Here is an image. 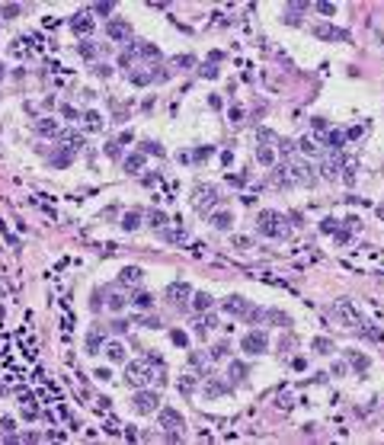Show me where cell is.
Wrapping results in <instances>:
<instances>
[{"mask_svg": "<svg viewBox=\"0 0 384 445\" xmlns=\"http://www.w3.org/2000/svg\"><path fill=\"white\" fill-rule=\"evenodd\" d=\"M314 36H317V39H323V42H349V39H352L346 29H333L330 23L314 26Z\"/></svg>", "mask_w": 384, "mask_h": 445, "instance_id": "ba28073f", "label": "cell"}, {"mask_svg": "<svg viewBox=\"0 0 384 445\" xmlns=\"http://www.w3.org/2000/svg\"><path fill=\"white\" fill-rule=\"evenodd\" d=\"M173 64H176V67H192L195 58L192 55H176V58H173Z\"/></svg>", "mask_w": 384, "mask_h": 445, "instance_id": "7bdbcfd3", "label": "cell"}, {"mask_svg": "<svg viewBox=\"0 0 384 445\" xmlns=\"http://www.w3.org/2000/svg\"><path fill=\"white\" fill-rule=\"evenodd\" d=\"M333 311L340 314V320L352 323V327H359V323H362V314L355 311V305H352V301H349V298H340V301H336V305H333Z\"/></svg>", "mask_w": 384, "mask_h": 445, "instance_id": "52a82bcc", "label": "cell"}, {"mask_svg": "<svg viewBox=\"0 0 384 445\" xmlns=\"http://www.w3.org/2000/svg\"><path fill=\"white\" fill-rule=\"evenodd\" d=\"M167 301H170L173 308H183L186 301H192V285L189 282H173V285H167Z\"/></svg>", "mask_w": 384, "mask_h": 445, "instance_id": "5b68a950", "label": "cell"}, {"mask_svg": "<svg viewBox=\"0 0 384 445\" xmlns=\"http://www.w3.org/2000/svg\"><path fill=\"white\" fill-rule=\"evenodd\" d=\"M90 13H99V16H109V13H112V3H96V6H90Z\"/></svg>", "mask_w": 384, "mask_h": 445, "instance_id": "bcb514c9", "label": "cell"}, {"mask_svg": "<svg viewBox=\"0 0 384 445\" xmlns=\"http://www.w3.org/2000/svg\"><path fill=\"white\" fill-rule=\"evenodd\" d=\"M173 343H176V346H186V343H189V340H186V333H183V330H173Z\"/></svg>", "mask_w": 384, "mask_h": 445, "instance_id": "816d5d0a", "label": "cell"}, {"mask_svg": "<svg viewBox=\"0 0 384 445\" xmlns=\"http://www.w3.org/2000/svg\"><path fill=\"white\" fill-rule=\"evenodd\" d=\"M266 320L269 323H279V327H292V317L282 314V311H266Z\"/></svg>", "mask_w": 384, "mask_h": 445, "instance_id": "83f0119b", "label": "cell"}, {"mask_svg": "<svg viewBox=\"0 0 384 445\" xmlns=\"http://www.w3.org/2000/svg\"><path fill=\"white\" fill-rule=\"evenodd\" d=\"M106 433H112V436H122V426H119V423H109V426H106Z\"/></svg>", "mask_w": 384, "mask_h": 445, "instance_id": "91938a15", "label": "cell"}, {"mask_svg": "<svg viewBox=\"0 0 384 445\" xmlns=\"http://www.w3.org/2000/svg\"><path fill=\"white\" fill-rule=\"evenodd\" d=\"M285 167V177H288V186H311L314 183V177H311V167L304 164V160H288V164H282Z\"/></svg>", "mask_w": 384, "mask_h": 445, "instance_id": "3957f363", "label": "cell"}, {"mask_svg": "<svg viewBox=\"0 0 384 445\" xmlns=\"http://www.w3.org/2000/svg\"><path fill=\"white\" fill-rule=\"evenodd\" d=\"M192 308H195V311H208V308H212V295L195 292V295H192Z\"/></svg>", "mask_w": 384, "mask_h": 445, "instance_id": "d4e9b609", "label": "cell"}, {"mask_svg": "<svg viewBox=\"0 0 384 445\" xmlns=\"http://www.w3.org/2000/svg\"><path fill=\"white\" fill-rule=\"evenodd\" d=\"M0 80H3V64H0Z\"/></svg>", "mask_w": 384, "mask_h": 445, "instance_id": "e7e4bbea", "label": "cell"}, {"mask_svg": "<svg viewBox=\"0 0 384 445\" xmlns=\"http://www.w3.org/2000/svg\"><path fill=\"white\" fill-rule=\"evenodd\" d=\"M301 151L304 154H323V147H317V138H301Z\"/></svg>", "mask_w": 384, "mask_h": 445, "instance_id": "d6a6232c", "label": "cell"}, {"mask_svg": "<svg viewBox=\"0 0 384 445\" xmlns=\"http://www.w3.org/2000/svg\"><path fill=\"white\" fill-rule=\"evenodd\" d=\"M244 320L247 323H259V320H266V311H262V308H247V314H244Z\"/></svg>", "mask_w": 384, "mask_h": 445, "instance_id": "f546056e", "label": "cell"}, {"mask_svg": "<svg viewBox=\"0 0 384 445\" xmlns=\"http://www.w3.org/2000/svg\"><path fill=\"white\" fill-rule=\"evenodd\" d=\"M231 119H234V122H240V119H244V109H240V106H234V109H231Z\"/></svg>", "mask_w": 384, "mask_h": 445, "instance_id": "94428289", "label": "cell"}, {"mask_svg": "<svg viewBox=\"0 0 384 445\" xmlns=\"http://www.w3.org/2000/svg\"><path fill=\"white\" fill-rule=\"evenodd\" d=\"M131 55L134 58H147V61H157L160 48H154L151 42H131Z\"/></svg>", "mask_w": 384, "mask_h": 445, "instance_id": "8fae6325", "label": "cell"}, {"mask_svg": "<svg viewBox=\"0 0 384 445\" xmlns=\"http://www.w3.org/2000/svg\"><path fill=\"white\" fill-rule=\"evenodd\" d=\"M160 426H164V429H173V433H176V429H183V416H179L176 410L164 407V410H160Z\"/></svg>", "mask_w": 384, "mask_h": 445, "instance_id": "7c38bea8", "label": "cell"}, {"mask_svg": "<svg viewBox=\"0 0 384 445\" xmlns=\"http://www.w3.org/2000/svg\"><path fill=\"white\" fill-rule=\"evenodd\" d=\"M234 247H250V237H234Z\"/></svg>", "mask_w": 384, "mask_h": 445, "instance_id": "be15d7a7", "label": "cell"}, {"mask_svg": "<svg viewBox=\"0 0 384 445\" xmlns=\"http://www.w3.org/2000/svg\"><path fill=\"white\" fill-rule=\"evenodd\" d=\"M256 157H259V164H266V167H272V164H275V154H272V147H266V144H262L259 151H256Z\"/></svg>", "mask_w": 384, "mask_h": 445, "instance_id": "4dcf8cb0", "label": "cell"}, {"mask_svg": "<svg viewBox=\"0 0 384 445\" xmlns=\"http://www.w3.org/2000/svg\"><path fill=\"white\" fill-rule=\"evenodd\" d=\"M247 375H250V368L244 365V362H231V368H227V378H231L234 384H240V381H247Z\"/></svg>", "mask_w": 384, "mask_h": 445, "instance_id": "2e32d148", "label": "cell"}, {"mask_svg": "<svg viewBox=\"0 0 384 445\" xmlns=\"http://www.w3.org/2000/svg\"><path fill=\"white\" fill-rule=\"evenodd\" d=\"M314 349H317V353H333V340H327V336H317V340H314Z\"/></svg>", "mask_w": 384, "mask_h": 445, "instance_id": "8d00e7d4", "label": "cell"}, {"mask_svg": "<svg viewBox=\"0 0 384 445\" xmlns=\"http://www.w3.org/2000/svg\"><path fill=\"white\" fill-rule=\"evenodd\" d=\"M317 10L323 13V16H333V13H336V3H317Z\"/></svg>", "mask_w": 384, "mask_h": 445, "instance_id": "f5cc1de1", "label": "cell"}, {"mask_svg": "<svg viewBox=\"0 0 384 445\" xmlns=\"http://www.w3.org/2000/svg\"><path fill=\"white\" fill-rule=\"evenodd\" d=\"M311 128H314V132H327V128H330V125H327V119H320V116H314V119H311Z\"/></svg>", "mask_w": 384, "mask_h": 445, "instance_id": "7dc6e473", "label": "cell"}, {"mask_svg": "<svg viewBox=\"0 0 384 445\" xmlns=\"http://www.w3.org/2000/svg\"><path fill=\"white\" fill-rule=\"evenodd\" d=\"M141 167H144V154H141V151H138V154H131V157L125 160V170H128V173H138Z\"/></svg>", "mask_w": 384, "mask_h": 445, "instance_id": "f1b7e54d", "label": "cell"}, {"mask_svg": "<svg viewBox=\"0 0 384 445\" xmlns=\"http://www.w3.org/2000/svg\"><path fill=\"white\" fill-rule=\"evenodd\" d=\"M141 218H144L141 212H128L125 221H122V227H125V231H138V227H141Z\"/></svg>", "mask_w": 384, "mask_h": 445, "instance_id": "484cf974", "label": "cell"}, {"mask_svg": "<svg viewBox=\"0 0 384 445\" xmlns=\"http://www.w3.org/2000/svg\"><path fill=\"white\" fill-rule=\"evenodd\" d=\"M106 305H109L112 311H122V308L128 305V301H125V295H119V292H109V301H106Z\"/></svg>", "mask_w": 384, "mask_h": 445, "instance_id": "1f68e13d", "label": "cell"}, {"mask_svg": "<svg viewBox=\"0 0 384 445\" xmlns=\"http://www.w3.org/2000/svg\"><path fill=\"white\" fill-rule=\"evenodd\" d=\"M106 32H109L112 42H131V26H128L125 19H112Z\"/></svg>", "mask_w": 384, "mask_h": 445, "instance_id": "9c48e42d", "label": "cell"}, {"mask_svg": "<svg viewBox=\"0 0 384 445\" xmlns=\"http://www.w3.org/2000/svg\"><path fill=\"white\" fill-rule=\"evenodd\" d=\"M58 138H61V144L67 147V151H77V147H84V134H80V132H71V128H64Z\"/></svg>", "mask_w": 384, "mask_h": 445, "instance_id": "5bb4252c", "label": "cell"}, {"mask_svg": "<svg viewBox=\"0 0 384 445\" xmlns=\"http://www.w3.org/2000/svg\"><path fill=\"white\" fill-rule=\"evenodd\" d=\"M240 349H244V353H253V356H262L269 349V333L266 330H250V333H244Z\"/></svg>", "mask_w": 384, "mask_h": 445, "instance_id": "277c9868", "label": "cell"}, {"mask_svg": "<svg viewBox=\"0 0 384 445\" xmlns=\"http://www.w3.org/2000/svg\"><path fill=\"white\" fill-rule=\"evenodd\" d=\"M212 224L218 227V231H227V227L234 224V215L231 212H218V215H212Z\"/></svg>", "mask_w": 384, "mask_h": 445, "instance_id": "44dd1931", "label": "cell"}, {"mask_svg": "<svg viewBox=\"0 0 384 445\" xmlns=\"http://www.w3.org/2000/svg\"><path fill=\"white\" fill-rule=\"evenodd\" d=\"M192 388H195V378H183V381H179V391H183L186 397L192 394Z\"/></svg>", "mask_w": 384, "mask_h": 445, "instance_id": "c3c4849f", "label": "cell"}, {"mask_svg": "<svg viewBox=\"0 0 384 445\" xmlns=\"http://www.w3.org/2000/svg\"><path fill=\"white\" fill-rule=\"evenodd\" d=\"M279 349H285V353H288V349H292V333H285V336H282V343H279Z\"/></svg>", "mask_w": 384, "mask_h": 445, "instance_id": "6f0895ef", "label": "cell"}, {"mask_svg": "<svg viewBox=\"0 0 384 445\" xmlns=\"http://www.w3.org/2000/svg\"><path fill=\"white\" fill-rule=\"evenodd\" d=\"M80 55H84V58H90V61H93V58H96V45H93L90 42V39H84V42H80Z\"/></svg>", "mask_w": 384, "mask_h": 445, "instance_id": "d590c367", "label": "cell"}, {"mask_svg": "<svg viewBox=\"0 0 384 445\" xmlns=\"http://www.w3.org/2000/svg\"><path fill=\"white\" fill-rule=\"evenodd\" d=\"M141 275H144V272H141L138 266H125V269H122V285H138Z\"/></svg>", "mask_w": 384, "mask_h": 445, "instance_id": "ffe728a7", "label": "cell"}, {"mask_svg": "<svg viewBox=\"0 0 384 445\" xmlns=\"http://www.w3.org/2000/svg\"><path fill=\"white\" fill-rule=\"evenodd\" d=\"M61 330H64V333H71V330H74V314H71V311H64V317H61Z\"/></svg>", "mask_w": 384, "mask_h": 445, "instance_id": "f6af8a7d", "label": "cell"}, {"mask_svg": "<svg viewBox=\"0 0 384 445\" xmlns=\"http://www.w3.org/2000/svg\"><path fill=\"white\" fill-rule=\"evenodd\" d=\"M307 3H298V6H288L285 10V23L288 26H301V10H304Z\"/></svg>", "mask_w": 384, "mask_h": 445, "instance_id": "cb8c5ba5", "label": "cell"}, {"mask_svg": "<svg viewBox=\"0 0 384 445\" xmlns=\"http://www.w3.org/2000/svg\"><path fill=\"white\" fill-rule=\"evenodd\" d=\"M144 218H147V221H151V227H157V231H160V227H164V224H167V215H164V212H147V215H144Z\"/></svg>", "mask_w": 384, "mask_h": 445, "instance_id": "836d02e7", "label": "cell"}, {"mask_svg": "<svg viewBox=\"0 0 384 445\" xmlns=\"http://www.w3.org/2000/svg\"><path fill=\"white\" fill-rule=\"evenodd\" d=\"M106 157H112V160H116V157H122V144H119L116 138H112L109 144H106Z\"/></svg>", "mask_w": 384, "mask_h": 445, "instance_id": "74e56055", "label": "cell"}, {"mask_svg": "<svg viewBox=\"0 0 384 445\" xmlns=\"http://www.w3.org/2000/svg\"><path fill=\"white\" fill-rule=\"evenodd\" d=\"M221 164H224V167H227V164H234V154H231V151H224V154H221Z\"/></svg>", "mask_w": 384, "mask_h": 445, "instance_id": "6125c7cd", "label": "cell"}, {"mask_svg": "<svg viewBox=\"0 0 384 445\" xmlns=\"http://www.w3.org/2000/svg\"><path fill=\"white\" fill-rule=\"evenodd\" d=\"M131 305L138 308V311H147V308L154 305V298H151V295H147V292H141V288H138V292L131 295Z\"/></svg>", "mask_w": 384, "mask_h": 445, "instance_id": "7402d4cb", "label": "cell"}, {"mask_svg": "<svg viewBox=\"0 0 384 445\" xmlns=\"http://www.w3.org/2000/svg\"><path fill=\"white\" fill-rule=\"evenodd\" d=\"M71 29L77 32V36H86V32L93 29V13H77V16H71Z\"/></svg>", "mask_w": 384, "mask_h": 445, "instance_id": "4fadbf2b", "label": "cell"}, {"mask_svg": "<svg viewBox=\"0 0 384 445\" xmlns=\"http://www.w3.org/2000/svg\"><path fill=\"white\" fill-rule=\"evenodd\" d=\"M0 13H3V19H13V16H19V6L16 3H6V6H0Z\"/></svg>", "mask_w": 384, "mask_h": 445, "instance_id": "ee69618b", "label": "cell"}, {"mask_svg": "<svg viewBox=\"0 0 384 445\" xmlns=\"http://www.w3.org/2000/svg\"><path fill=\"white\" fill-rule=\"evenodd\" d=\"M336 224H340V221L327 218V221H320V231H323V234H336V231H340V227H336Z\"/></svg>", "mask_w": 384, "mask_h": 445, "instance_id": "b9f144b4", "label": "cell"}, {"mask_svg": "<svg viewBox=\"0 0 384 445\" xmlns=\"http://www.w3.org/2000/svg\"><path fill=\"white\" fill-rule=\"evenodd\" d=\"M221 308H224L227 314H237V317H244V314H247V308H250V301H247L244 295H231V298H227Z\"/></svg>", "mask_w": 384, "mask_h": 445, "instance_id": "30bf717a", "label": "cell"}, {"mask_svg": "<svg viewBox=\"0 0 384 445\" xmlns=\"http://www.w3.org/2000/svg\"><path fill=\"white\" fill-rule=\"evenodd\" d=\"M202 77H218V67H214V61H208L205 67H202Z\"/></svg>", "mask_w": 384, "mask_h": 445, "instance_id": "f907efd6", "label": "cell"}, {"mask_svg": "<svg viewBox=\"0 0 384 445\" xmlns=\"http://www.w3.org/2000/svg\"><path fill=\"white\" fill-rule=\"evenodd\" d=\"M212 154H214V147H208V144H205V147H199V151L192 154V160H195V164H202V160H208Z\"/></svg>", "mask_w": 384, "mask_h": 445, "instance_id": "f35d334b", "label": "cell"}, {"mask_svg": "<svg viewBox=\"0 0 384 445\" xmlns=\"http://www.w3.org/2000/svg\"><path fill=\"white\" fill-rule=\"evenodd\" d=\"M231 391V384H224V381H208L205 384V397H221V394H227Z\"/></svg>", "mask_w": 384, "mask_h": 445, "instance_id": "603a6c76", "label": "cell"}, {"mask_svg": "<svg viewBox=\"0 0 384 445\" xmlns=\"http://www.w3.org/2000/svg\"><path fill=\"white\" fill-rule=\"evenodd\" d=\"M138 323H141V327H151V330H157V327H160V320H157V317H138Z\"/></svg>", "mask_w": 384, "mask_h": 445, "instance_id": "681fc988", "label": "cell"}, {"mask_svg": "<svg viewBox=\"0 0 384 445\" xmlns=\"http://www.w3.org/2000/svg\"><path fill=\"white\" fill-rule=\"evenodd\" d=\"M106 356H109V362H125V346L122 343H106Z\"/></svg>", "mask_w": 384, "mask_h": 445, "instance_id": "d6986e66", "label": "cell"}, {"mask_svg": "<svg viewBox=\"0 0 384 445\" xmlns=\"http://www.w3.org/2000/svg\"><path fill=\"white\" fill-rule=\"evenodd\" d=\"M36 132L45 134V138H55V134H61V128L51 122V119H39V122H36Z\"/></svg>", "mask_w": 384, "mask_h": 445, "instance_id": "ac0fdd59", "label": "cell"}, {"mask_svg": "<svg viewBox=\"0 0 384 445\" xmlns=\"http://www.w3.org/2000/svg\"><path fill=\"white\" fill-rule=\"evenodd\" d=\"M189 368H195V372L202 375V372H205V359H202L199 353H192V356H189Z\"/></svg>", "mask_w": 384, "mask_h": 445, "instance_id": "ab89813d", "label": "cell"}, {"mask_svg": "<svg viewBox=\"0 0 384 445\" xmlns=\"http://www.w3.org/2000/svg\"><path fill=\"white\" fill-rule=\"evenodd\" d=\"M292 218H285V215L279 212H262L259 221H256V231L266 234V237H285V234H292V224H288Z\"/></svg>", "mask_w": 384, "mask_h": 445, "instance_id": "6da1fadb", "label": "cell"}, {"mask_svg": "<svg viewBox=\"0 0 384 445\" xmlns=\"http://www.w3.org/2000/svg\"><path fill=\"white\" fill-rule=\"evenodd\" d=\"M71 160H74V151H67V147H61L58 154H51V164L55 167H67Z\"/></svg>", "mask_w": 384, "mask_h": 445, "instance_id": "4316f807", "label": "cell"}, {"mask_svg": "<svg viewBox=\"0 0 384 445\" xmlns=\"http://www.w3.org/2000/svg\"><path fill=\"white\" fill-rule=\"evenodd\" d=\"M218 202H221L218 186H208V183H195L192 186V205H195V212L208 215V212H212V205H218Z\"/></svg>", "mask_w": 384, "mask_h": 445, "instance_id": "7a4b0ae2", "label": "cell"}, {"mask_svg": "<svg viewBox=\"0 0 384 445\" xmlns=\"http://www.w3.org/2000/svg\"><path fill=\"white\" fill-rule=\"evenodd\" d=\"M346 359H349V365H352L355 372H365V368H368V362H372V359H368V356L355 353V349H349V353H346Z\"/></svg>", "mask_w": 384, "mask_h": 445, "instance_id": "e0dca14e", "label": "cell"}, {"mask_svg": "<svg viewBox=\"0 0 384 445\" xmlns=\"http://www.w3.org/2000/svg\"><path fill=\"white\" fill-rule=\"evenodd\" d=\"M157 403H160L157 391H138V394H134V400H131V407L138 410V413H154V410H157Z\"/></svg>", "mask_w": 384, "mask_h": 445, "instance_id": "8992f818", "label": "cell"}, {"mask_svg": "<svg viewBox=\"0 0 384 445\" xmlns=\"http://www.w3.org/2000/svg\"><path fill=\"white\" fill-rule=\"evenodd\" d=\"M256 138H259L262 144H266V141H275V134H272V132H266V128H259V132H256Z\"/></svg>", "mask_w": 384, "mask_h": 445, "instance_id": "db71d44e", "label": "cell"}, {"mask_svg": "<svg viewBox=\"0 0 384 445\" xmlns=\"http://www.w3.org/2000/svg\"><path fill=\"white\" fill-rule=\"evenodd\" d=\"M84 125L90 128V132H99V125H103L99 122V112H84Z\"/></svg>", "mask_w": 384, "mask_h": 445, "instance_id": "e575fe53", "label": "cell"}, {"mask_svg": "<svg viewBox=\"0 0 384 445\" xmlns=\"http://www.w3.org/2000/svg\"><path fill=\"white\" fill-rule=\"evenodd\" d=\"M128 327H131V323H128V320H116V323H112V330H116V333H125Z\"/></svg>", "mask_w": 384, "mask_h": 445, "instance_id": "11a10c76", "label": "cell"}, {"mask_svg": "<svg viewBox=\"0 0 384 445\" xmlns=\"http://www.w3.org/2000/svg\"><path fill=\"white\" fill-rule=\"evenodd\" d=\"M96 74H99V77H109L112 67H109V64H96Z\"/></svg>", "mask_w": 384, "mask_h": 445, "instance_id": "680465c9", "label": "cell"}, {"mask_svg": "<svg viewBox=\"0 0 384 445\" xmlns=\"http://www.w3.org/2000/svg\"><path fill=\"white\" fill-rule=\"evenodd\" d=\"M224 356H227V343H218V346H212L208 359H224Z\"/></svg>", "mask_w": 384, "mask_h": 445, "instance_id": "60d3db41", "label": "cell"}, {"mask_svg": "<svg viewBox=\"0 0 384 445\" xmlns=\"http://www.w3.org/2000/svg\"><path fill=\"white\" fill-rule=\"evenodd\" d=\"M99 349H103V327H93V333L86 336V353L96 356Z\"/></svg>", "mask_w": 384, "mask_h": 445, "instance_id": "9a60e30c", "label": "cell"}, {"mask_svg": "<svg viewBox=\"0 0 384 445\" xmlns=\"http://www.w3.org/2000/svg\"><path fill=\"white\" fill-rule=\"evenodd\" d=\"M61 112H64V119H77V116H80L74 106H61Z\"/></svg>", "mask_w": 384, "mask_h": 445, "instance_id": "9f6ffc18", "label": "cell"}]
</instances>
